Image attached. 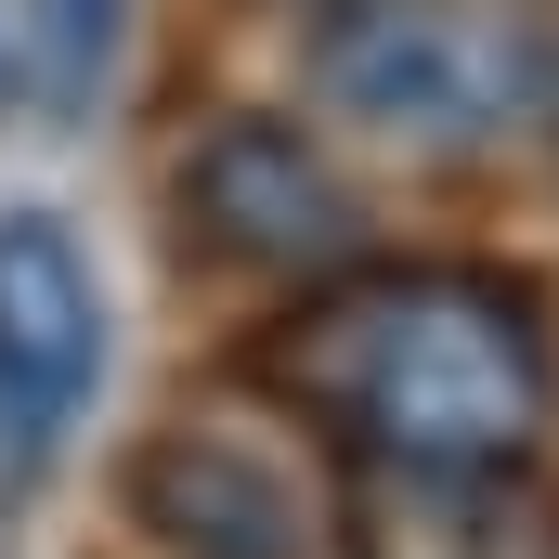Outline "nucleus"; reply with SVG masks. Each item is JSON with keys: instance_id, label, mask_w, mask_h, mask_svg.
Here are the masks:
<instances>
[{"instance_id": "3", "label": "nucleus", "mask_w": 559, "mask_h": 559, "mask_svg": "<svg viewBox=\"0 0 559 559\" xmlns=\"http://www.w3.org/2000/svg\"><path fill=\"white\" fill-rule=\"evenodd\" d=\"M182 235L222 274H274V286H325L365 261V195L338 182V156L286 118H209L169 169Z\"/></svg>"}, {"instance_id": "5", "label": "nucleus", "mask_w": 559, "mask_h": 559, "mask_svg": "<svg viewBox=\"0 0 559 559\" xmlns=\"http://www.w3.org/2000/svg\"><path fill=\"white\" fill-rule=\"evenodd\" d=\"M131 521L169 559H312L299 481L235 429H156L131 455Z\"/></svg>"}, {"instance_id": "4", "label": "nucleus", "mask_w": 559, "mask_h": 559, "mask_svg": "<svg viewBox=\"0 0 559 559\" xmlns=\"http://www.w3.org/2000/svg\"><path fill=\"white\" fill-rule=\"evenodd\" d=\"M92 378H105V286L52 209H13L0 222V417H13V442H52L92 404Z\"/></svg>"}, {"instance_id": "8", "label": "nucleus", "mask_w": 559, "mask_h": 559, "mask_svg": "<svg viewBox=\"0 0 559 559\" xmlns=\"http://www.w3.org/2000/svg\"><path fill=\"white\" fill-rule=\"evenodd\" d=\"M0 92H13V13H0Z\"/></svg>"}, {"instance_id": "2", "label": "nucleus", "mask_w": 559, "mask_h": 559, "mask_svg": "<svg viewBox=\"0 0 559 559\" xmlns=\"http://www.w3.org/2000/svg\"><path fill=\"white\" fill-rule=\"evenodd\" d=\"M325 118L404 143V156H508L559 131V39L521 13L455 0H325L299 39Z\"/></svg>"}, {"instance_id": "6", "label": "nucleus", "mask_w": 559, "mask_h": 559, "mask_svg": "<svg viewBox=\"0 0 559 559\" xmlns=\"http://www.w3.org/2000/svg\"><path fill=\"white\" fill-rule=\"evenodd\" d=\"M352 559H508V481L495 468H378L352 455Z\"/></svg>"}, {"instance_id": "7", "label": "nucleus", "mask_w": 559, "mask_h": 559, "mask_svg": "<svg viewBox=\"0 0 559 559\" xmlns=\"http://www.w3.org/2000/svg\"><path fill=\"white\" fill-rule=\"evenodd\" d=\"M13 39H26L39 118H92V92H105V66H118V0H26Z\"/></svg>"}, {"instance_id": "1", "label": "nucleus", "mask_w": 559, "mask_h": 559, "mask_svg": "<svg viewBox=\"0 0 559 559\" xmlns=\"http://www.w3.org/2000/svg\"><path fill=\"white\" fill-rule=\"evenodd\" d=\"M299 417L338 429V455L378 468H521L559 404L547 299L481 261H352L299 286L286 338L261 352Z\"/></svg>"}]
</instances>
